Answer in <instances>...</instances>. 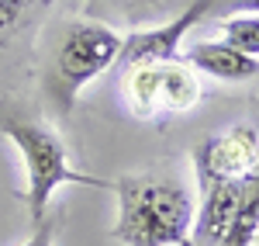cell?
<instances>
[{
  "mask_svg": "<svg viewBox=\"0 0 259 246\" xmlns=\"http://www.w3.org/2000/svg\"><path fill=\"white\" fill-rule=\"evenodd\" d=\"M118 226L111 236L124 246H197L190 191L156 173H124L114 181Z\"/></svg>",
  "mask_w": 259,
  "mask_h": 246,
  "instance_id": "1",
  "label": "cell"
},
{
  "mask_svg": "<svg viewBox=\"0 0 259 246\" xmlns=\"http://www.w3.org/2000/svg\"><path fill=\"white\" fill-rule=\"evenodd\" d=\"M0 132L18 146L21 160H24V173H28V184H24V205L31 222H38L41 215L49 212L52 194L66 184H80V187H100V191H114V181H104V177H90L80 173L76 166L69 163V153L62 139L49 128V125L18 111L14 104L0 101Z\"/></svg>",
  "mask_w": 259,
  "mask_h": 246,
  "instance_id": "2",
  "label": "cell"
},
{
  "mask_svg": "<svg viewBox=\"0 0 259 246\" xmlns=\"http://www.w3.org/2000/svg\"><path fill=\"white\" fill-rule=\"evenodd\" d=\"M121 52V35L107 24V21L87 18L66 24L52 66L45 73V90L56 101L62 115L73 111V104L80 97V90L90 80H97L100 73H107Z\"/></svg>",
  "mask_w": 259,
  "mask_h": 246,
  "instance_id": "3",
  "label": "cell"
},
{
  "mask_svg": "<svg viewBox=\"0 0 259 246\" xmlns=\"http://www.w3.org/2000/svg\"><path fill=\"white\" fill-rule=\"evenodd\" d=\"M121 90L132 115L142 122H159L169 115H183L194 104H200L197 69L187 66L183 59H166V62H139L121 69Z\"/></svg>",
  "mask_w": 259,
  "mask_h": 246,
  "instance_id": "4",
  "label": "cell"
},
{
  "mask_svg": "<svg viewBox=\"0 0 259 246\" xmlns=\"http://www.w3.org/2000/svg\"><path fill=\"white\" fill-rule=\"evenodd\" d=\"M259 160V128L232 125L194 149V170L200 181H242Z\"/></svg>",
  "mask_w": 259,
  "mask_h": 246,
  "instance_id": "5",
  "label": "cell"
},
{
  "mask_svg": "<svg viewBox=\"0 0 259 246\" xmlns=\"http://www.w3.org/2000/svg\"><path fill=\"white\" fill-rule=\"evenodd\" d=\"M211 14V0H190L183 7V14L166 21L159 28H145V31H132L128 39H121V52L114 66H139V62H166L180 59V42L187 39L190 28H197L200 21Z\"/></svg>",
  "mask_w": 259,
  "mask_h": 246,
  "instance_id": "6",
  "label": "cell"
},
{
  "mask_svg": "<svg viewBox=\"0 0 259 246\" xmlns=\"http://www.w3.org/2000/svg\"><path fill=\"white\" fill-rule=\"evenodd\" d=\"M180 59L187 66H194L197 73H207V77L225 80V83H242V80L259 77V59L242 56L239 49H232L225 39L194 42L187 52H180Z\"/></svg>",
  "mask_w": 259,
  "mask_h": 246,
  "instance_id": "7",
  "label": "cell"
},
{
  "mask_svg": "<svg viewBox=\"0 0 259 246\" xmlns=\"http://www.w3.org/2000/svg\"><path fill=\"white\" fill-rule=\"evenodd\" d=\"M239 184L242 181H200L204 201L194 215V232H190L197 246H218L225 239L239 201Z\"/></svg>",
  "mask_w": 259,
  "mask_h": 246,
  "instance_id": "8",
  "label": "cell"
},
{
  "mask_svg": "<svg viewBox=\"0 0 259 246\" xmlns=\"http://www.w3.org/2000/svg\"><path fill=\"white\" fill-rule=\"evenodd\" d=\"M218 246H259V160L242 177L232 226H228V232Z\"/></svg>",
  "mask_w": 259,
  "mask_h": 246,
  "instance_id": "9",
  "label": "cell"
},
{
  "mask_svg": "<svg viewBox=\"0 0 259 246\" xmlns=\"http://www.w3.org/2000/svg\"><path fill=\"white\" fill-rule=\"evenodd\" d=\"M221 39L228 42L232 49H239L242 56L259 59V14L256 11L228 14V18L221 21Z\"/></svg>",
  "mask_w": 259,
  "mask_h": 246,
  "instance_id": "10",
  "label": "cell"
},
{
  "mask_svg": "<svg viewBox=\"0 0 259 246\" xmlns=\"http://www.w3.org/2000/svg\"><path fill=\"white\" fill-rule=\"evenodd\" d=\"M56 229H59V212H45L38 222H35V232L21 246H52L56 243Z\"/></svg>",
  "mask_w": 259,
  "mask_h": 246,
  "instance_id": "11",
  "label": "cell"
},
{
  "mask_svg": "<svg viewBox=\"0 0 259 246\" xmlns=\"http://www.w3.org/2000/svg\"><path fill=\"white\" fill-rule=\"evenodd\" d=\"M90 7L100 11V7H114V11H124V14H156L162 4L159 0H90Z\"/></svg>",
  "mask_w": 259,
  "mask_h": 246,
  "instance_id": "12",
  "label": "cell"
},
{
  "mask_svg": "<svg viewBox=\"0 0 259 246\" xmlns=\"http://www.w3.org/2000/svg\"><path fill=\"white\" fill-rule=\"evenodd\" d=\"M24 7H28V0H0V35L11 31V28H18Z\"/></svg>",
  "mask_w": 259,
  "mask_h": 246,
  "instance_id": "13",
  "label": "cell"
},
{
  "mask_svg": "<svg viewBox=\"0 0 259 246\" xmlns=\"http://www.w3.org/2000/svg\"><path fill=\"white\" fill-rule=\"evenodd\" d=\"M239 11H256L259 14V0H211V14H239Z\"/></svg>",
  "mask_w": 259,
  "mask_h": 246,
  "instance_id": "14",
  "label": "cell"
}]
</instances>
